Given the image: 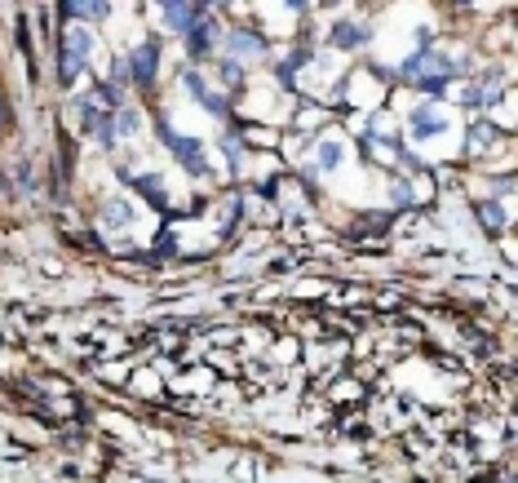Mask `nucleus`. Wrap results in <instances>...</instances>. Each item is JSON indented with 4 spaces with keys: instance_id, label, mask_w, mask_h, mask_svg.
I'll list each match as a JSON object with an SVG mask.
<instances>
[{
    "instance_id": "nucleus-1",
    "label": "nucleus",
    "mask_w": 518,
    "mask_h": 483,
    "mask_svg": "<svg viewBox=\"0 0 518 483\" xmlns=\"http://www.w3.org/2000/svg\"><path fill=\"white\" fill-rule=\"evenodd\" d=\"M89 31H71V40H66V62H62V80H71L80 66L89 62Z\"/></svg>"
},
{
    "instance_id": "nucleus-2",
    "label": "nucleus",
    "mask_w": 518,
    "mask_h": 483,
    "mask_svg": "<svg viewBox=\"0 0 518 483\" xmlns=\"http://www.w3.org/2000/svg\"><path fill=\"white\" fill-rule=\"evenodd\" d=\"M129 71H133V80H138V85H146V80H151V71H155V45H142L138 54L129 58Z\"/></svg>"
},
{
    "instance_id": "nucleus-3",
    "label": "nucleus",
    "mask_w": 518,
    "mask_h": 483,
    "mask_svg": "<svg viewBox=\"0 0 518 483\" xmlns=\"http://www.w3.org/2000/svg\"><path fill=\"white\" fill-rule=\"evenodd\" d=\"M164 142H169V146H173V151L182 156V164H187V169H195V173H199V169H204V160H199V146H195V142H187V138H177V133H169V129H164Z\"/></svg>"
},
{
    "instance_id": "nucleus-4",
    "label": "nucleus",
    "mask_w": 518,
    "mask_h": 483,
    "mask_svg": "<svg viewBox=\"0 0 518 483\" xmlns=\"http://www.w3.org/2000/svg\"><path fill=\"white\" fill-rule=\"evenodd\" d=\"M443 129H447V120L439 111H416L412 115V133H416V138H434V133H443Z\"/></svg>"
},
{
    "instance_id": "nucleus-5",
    "label": "nucleus",
    "mask_w": 518,
    "mask_h": 483,
    "mask_svg": "<svg viewBox=\"0 0 518 483\" xmlns=\"http://www.w3.org/2000/svg\"><path fill=\"white\" fill-rule=\"evenodd\" d=\"M195 13H204L199 5H164V23H169L173 31H187L195 23Z\"/></svg>"
},
{
    "instance_id": "nucleus-6",
    "label": "nucleus",
    "mask_w": 518,
    "mask_h": 483,
    "mask_svg": "<svg viewBox=\"0 0 518 483\" xmlns=\"http://www.w3.org/2000/svg\"><path fill=\"white\" fill-rule=\"evenodd\" d=\"M337 160H341V146L337 142H324L319 146V164H324V169H337Z\"/></svg>"
}]
</instances>
